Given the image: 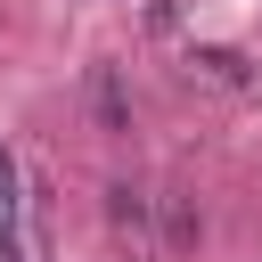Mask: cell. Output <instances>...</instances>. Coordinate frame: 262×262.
Here are the masks:
<instances>
[{
    "instance_id": "obj_4",
    "label": "cell",
    "mask_w": 262,
    "mask_h": 262,
    "mask_svg": "<svg viewBox=\"0 0 262 262\" xmlns=\"http://www.w3.org/2000/svg\"><path fill=\"white\" fill-rule=\"evenodd\" d=\"M0 246H16V156L0 147Z\"/></svg>"
},
{
    "instance_id": "obj_2",
    "label": "cell",
    "mask_w": 262,
    "mask_h": 262,
    "mask_svg": "<svg viewBox=\"0 0 262 262\" xmlns=\"http://www.w3.org/2000/svg\"><path fill=\"white\" fill-rule=\"evenodd\" d=\"M188 66H196V74H205V82H221V90H246V82H254V66H246V57H237V49H196V57H188Z\"/></svg>"
},
{
    "instance_id": "obj_1",
    "label": "cell",
    "mask_w": 262,
    "mask_h": 262,
    "mask_svg": "<svg viewBox=\"0 0 262 262\" xmlns=\"http://www.w3.org/2000/svg\"><path fill=\"white\" fill-rule=\"evenodd\" d=\"M90 115H98V131H106V139H123V131H131V98H123V74H115V66H98V74H90Z\"/></svg>"
},
{
    "instance_id": "obj_5",
    "label": "cell",
    "mask_w": 262,
    "mask_h": 262,
    "mask_svg": "<svg viewBox=\"0 0 262 262\" xmlns=\"http://www.w3.org/2000/svg\"><path fill=\"white\" fill-rule=\"evenodd\" d=\"M164 229H172V246H196V205H188V196H172V213H164Z\"/></svg>"
},
{
    "instance_id": "obj_3",
    "label": "cell",
    "mask_w": 262,
    "mask_h": 262,
    "mask_svg": "<svg viewBox=\"0 0 262 262\" xmlns=\"http://www.w3.org/2000/svg\"><path fill=\"white\" fill-rule=\"evenodd\" d=\"M106 221H115V229H131V237H139V229H147V196H139V188H131V180H115V188H106Z\"/></svg>"
}]
</instances>
